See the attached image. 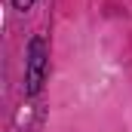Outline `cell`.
I'll return each mask as SVG.
<instances>
[{
    "instance_id": "6da1fadb",
    "label": "cell",
    "mask_w": 132,
    "mask_h": 132,
    "mask_svg": "<svg viewBox=\"0 0 132 132\" xmlns=\"http://www.w3.org/2000/svg\"><path fill=\"white\" fill-rule=\"evenodd\" d=\"M46 74H49V46L46 40L37 34L28 43V59H25V92L37 95L46 83Z\"/></svg>"
},
{
    "instance_id": "7a4b0ae2",
    "label": "cell",
    "mask_w": 132,
    "mask_h": 132,
    "mask_svg": "<svg viewBox=\"0 0 132 132\" xmlns=\"http://www.w3.org/2000/svg\"><path fill=\"white\" fill-rule=\"evenodd\" d=\"M12 3H15V9H22V12H25V9H31V6H34V0H12Z\"/></svg>"
}]
</instances>
